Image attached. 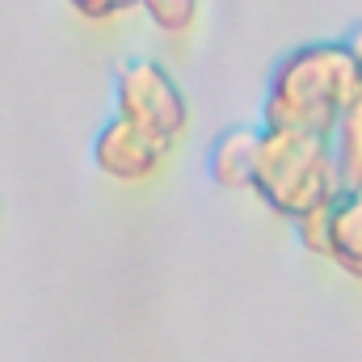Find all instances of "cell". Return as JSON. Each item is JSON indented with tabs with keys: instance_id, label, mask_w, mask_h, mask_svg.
Instances as JSON below:
<instances>
[{
	"instance_id": "1",
	"label": "cell",
	"mask_w": 362,
	"mask_h": 362,
	"mask_svg": "<svg viewBox=\"0 0 362 362\" xmlns=\"http://www.w3.org/2000/svg\"><path fill=\"white\" fill-rule=\"evenodd\" d=\"M358 93L362 76L354 59L346 55L341 38L337 42H303L274 64L270 81H266L262 127L333 135V127L341 122V114L354 105Z\"/></svg>"
},
{
	"instance_id": "2",
	"label": "cell",
	"mask_w": 362,
	"mask_h": 362,
	"mask_svg": "<svg viewBox=\"0 0 362 362\" xmlns=\"http://www.w3.org/2000/svg\"><path fill=\"white\" fill-rule=\"evenodd\" d=\"M249 189L291 223L312 211H325L341 194L333 139L312 131L257 127V165Z\"/></svg>"
},
{
	"instance_id": "3",
	"label": "cell",
	"mask_w": 362,
	"mask_h": 362,
	"mask_svg": "<svg viewBox=\"0 0 362 362\" xmlns=\"http://www.w3.org/2000/svg\"><path fill=\"white\" fill-rule=\"evenodd\" d=\"M114 118L173 144L189 127V101L177 76L160 59L135 55V59H122L114 72Z\"/></svg>"
},
{
	"instance_id": "4",
	"label": "cell",
	"mask_w": 362,
	"mask_h": 362,
	"mask_svg": "<svg viewBox=\"0 0 362 362\" xmlns=\"http://www.w3.org/2000/svg\"><path fill=\"white\" fill-rule=\"evenodd\" d=\"M169 148L173 144H165V139H156V135H148V131H139V127L110 114L93 135L89 156L101 177L131 185V181L156 177L165 169V160H169Z\"/></svg>"
},
{
	"instance_id": "5",
	"label": "cell",
	"mask_w": 362,
	"mask_h": 362,
	"mask_svg": "<svg viewBox=\"0 0 362 362\" xmlns=\"http://www.w3.org/2000/svg\"><path fill=\"white\" fill-rule=\"evenodd\" d=\"M325 219H329L325 257H329L337 270H346L350 278L362 282V185L341 189V194L329 202Z\"/></svg>"
},
{
	"instance_id": "6",
	"label": "cell",
	"mask_w": 362,
	"mask_h": 362,
	"mask_svg": "<svg viewBox=\"0 0 362 362\" xmlns=\"http://www.w3.org/2000/svg\"><path fill=\"white\" fill-rule=\"evenodd\" d=\"M257 165V127H232L215 135L206 152V177L219 189H249Z\"/></svg>"
},
{
	"instance_id": "7",
	"label": "cell",
	"mask_w": 362,
	"mask_h": 362,
	"mask_svg": "<svg viewBox=\"0 0 362 362\" xmlns=\"http://www.w3.org/2000/svg\"><path fill=\"white\" fill-rule=\"evenodd\" d=\"M333 160H337V177L341 189L362 185V93L354 97V105L341 114V122L333 127Z\"/></svg>"
},
{
	"instance_id": "8",
	"label": "cell",
	"mask_w": 362,
	"mask_h": 362,
	"mask_svg": "<svg viewBox=\"0 0 362 362\" xmlns=\"http://www.w3.org/2000/svg\"><path fill=\"white\" fill-rule=\"evenodd\" d=\"M139 13L152 21V30L177 38V34H189L198 25L202 0H139Z\"/></svg>"
},
{
	"instance_id": "9",
	"label": "cell",
	"mask_w": 362,
	"mask_h": 362,
	"mask_svg": "<svg viewBox=\"0 0 362 362\" xmlns=\"http://www.w3.org/2000/svg\"><path fill=\"white\" fill-rule=\"evenodd\" d=\"M81 21H93V25H105V21H118L127 13L139 8V0H64Z\"/></svg>"
},
{
	"instance_id": "10",
	"label": "cell",
	"mask_w": 362,
	"mask_h": 362,
	"mask_svg": "<svg viewBox=\"0 0 362 362\" xmlns=\"http://www.w3.org/2000/svg\"><path fill=\"white\" fill-rule=\"evenodd\" d=\"M325 211H329V206H325ZM325 211H312V215H303V219L291 223L295 236H299V249H308V253H316V257H325V245H329V219H325Z\"/></svg>"
},
{
	"instance_id": "11",
	"label": "cell",
	"mask_w": 362,
	"mask_h": 362,
	"mask_svg": "<svg viewBox=\"0 0 362 362\" xmlns=\"http://www.w3.org/2000/svg\"><path fill=\"white\" fill-rule=\"evenodd\" d=\"M341 47H346V55L354 59V68H358V76H362V21L346 34V38H341Z\"/></svg>"
}]
</instances>
